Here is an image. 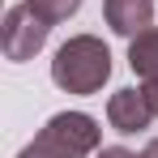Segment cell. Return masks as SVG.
Masks as SVG:
<instances>
[{"label": "cell", "instance_id": "cell-1", "mask_svg": "<svg viewBox=\"0 0 158 158\" xmlns=\"http://www.w3.org/2000/svg\"><path fill=\"white\" fill-rule=\"evenodd\" d=\"M111 77V52L94 34H73L52 60V81L64 94H98Z\"/></svg>", "mask_w": 158, "mask_h": 158}, {"label": "cell", "instance_id": "cell-2", "mask_svg": "<svg viewBox=\"0 0 158 158\" xmlns=\"http://www.w3.org/2000/svg\"><path fill=\"white\" fill-rule=\"evenodd\" d=\"M98 141H103V128H98L94 115H85V111H60V115H52L43 124V132L17 158H90L98 150Z\"/></svg>", "mask_w": 158, "mask_h": 158}, {"label": "cell", "instance_id": "cell-5", "mask_svg": "<svg viewBox=\"0 0 158 158\" xmlns=\"http://www.w3.org/2000/svg\"><path fill=\"white\" fill-rule=\"evenodd\" d=\"M107 26L124 39H137L141 30L154 26V0H103Z\"/></svg>", "mask_w": 158, "mask_h": 158}, {"label": "cell", "instance_id": "cell-8", "mask_svg": "<svg viewBox=\"0 0 158 158\" xmlns=\"http://www.w3.org/2000/svg\"><path fill=\"white\" fill-rule=\"evenodd\" d=\"M141 94H145V103H150V111H154V120H158V81H145Z\"/></svg>", "mask_w": 158, "mask_h": 158}, {"label": "cell", "instance_id": "cell-3", "mask_svg": "<svg viewBox=\"0 0 158 158\" xmlns=\"http://www.w3.org/2000/svg\"><path fill=\"white\" fill-rule=\"evenodd\" d=\"M47 34H52V22H43L26 0H22V4H13V9L4 13L0 43H4V56H9L13 64H22V60H34V56L43 52Z\"/></svg>", "mask_w": 158, "mask_h": 158}, {"label": "cell", "instance_id": "cell-6", "mask_svg": "<svg viewBox=\"0 0 158 158\" xmlns=\"http://www.w3.org/2000/svg\"><path fill=\"white\" fill-rule=\"evenodd\" d=\"M128 69L145 81H158V30H141L137 39L128 43Z\"/></svg>", "mask_w": 158, "mask_h": 158}, {"label": "cell", "instance_id": "cell-10", "mask_svg": "<svg viewBox=\"0 0 158 158\" xmlns=\"http://www.w3.org/2000/svg\"><path fill=\"white\" fill-rule=\"evenodd\" d=\"M141 158H158V137L150 141V145H145V150H141Z\"/></svg>", "mask_w": 158, "mask_h": 158}, {"label": "cell", "instance_id": "cell-9", "mask_svg": "<svg viewBox=\"0 0 158 158\" xmlns=\"http://www.w3.org/2000/svg\"><path fill=\"white\" fill-rule=\"evenodd\" d=\"M98 158H137L132 150H124V145H103L98 150Z\"/></svg>", "mask_w": 158, "mask_h": 158}, {"label": "cell", "instance_id": "cell-4", "mask_svg": "<svg viewBox=\"0 0 158 158\" xmlns=\"http://www.w3.org/2000/svg\"><path fill=\"white\" fill-rule=\"evenodd\" d=\"M150 120H154V111H150V103H145L141 90H115V94L107 98V124L115 132H124V137L145 132Z\"/></svg>", "mask_w": 158, "mask_h": 158}, {"label": "cell", "instance_id": "cell-7", "mask_svg": "<svg viewBox=\"0 0 158 158\" xmlns=\"http://www.w3.org/2000/svg\"><path fill=\"white\" fill-rule=\"evenodd\" d=\"M26 4L39 13V17H43V22H52V26L69 22V17L81 9V0H26Z\"/></svg>", "mask_w": 158, "mask_h": 158}]
</instances>
